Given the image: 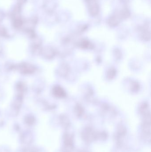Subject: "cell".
<instances>
[{
    "label": "cell",
    "instance_id": "6da1fadb",
    "mask_svg": "<svg viewBox=\"0 0 151 152\" xmlns=\"http://www.w3.org/2000/svg\"><path fill=\"white\" fill-rule=\"evenodd\" d=\"M97 133L91 128H86L82 132V138L85 142L90 143L97 140Z\"/></svg>",
    "mask_w": 151,
    "mask_h": 152
},
{
    "label": "cell",
    "instance_id": "7a4b0ae2",
    "mask_svg": "<svg viewBox=\"0 0 151 152\" xmlns=\"http://www.w3.org/2000/svg\"><path fill=\"white\" fill-rule=\"evenodd\" d=\"M126 134L127 129L124 126H119L114 136V140L117 146L121 147L123 145L124 139Z\"/></svg>",
    "mask_w": 151,
    "mask_h": 152
},
{
    "label": "cell",
    "instance_id": "3957f363",
    "mask_svg": "<svg viewBox=\"0 0 151 152\" xmlns=\"http://www.w3.org/2000/svg\"><path fill=\"white\" fill-rule=\"evenodd\" d=\"M64 152H72L74 149L73 136L69 133H66L64 135Z\"/></svg>",
    "mask_w": 151,
    "mask_h": 152
},
{
    "label": "cell",
    "instance_id": "277c9868",
    "mask_svg": "<svg viewBox=\"0 0 151 152\" xmlns=\"http://www.w3.org/2000/svg\"><path fill=\"white\" fill-rule=\"evenodd\" d=\"M87 4L88 10L90 15L95 17L99 13V6L97 0H85Z\"/></svg>",
    "mask_w": 151,
    "mask_h": 152
},
{
    "label": "cell",
    "instance_id": "5b68a950",
    "mask_svg": "<svg viewBox=\"0 0 151 152\" xmlns=\"http://www.w3.org/2000/svg\"><path fill=\"white\" fill-rule=\"evenodd\" d=\"M122 18L120 15L119 12L113 14L108 19V24L111 27H115L118 25Z\"/></svg>",
    "mask_w": 151,
    "mask_h": 152
},
{
    "label": "cell",
    "instance_id": "8992f818",
    "mask_svg": "<svg viewBox=\"0 0 151 152\" xmlns=\"http://www.w3.org/2000/svg\"><path fill=\"white\" fill-rule=\"evenodd\" d=\"M119 12L122 19H126L129 18L130 16V11L127 8L123 9Z\"/></svg>",
    "mask_w": 151,
    "mask_h": 152
},
{
    "label": "cell",
    "instance_id": "52a82bcc",
    "mask_svg": "<svg viewBox=\"0 0 151 152\" xmlns=\"http://www.w3.org/2000/svg\"><path fill=\"white\" fill-rule=\"evenodd\" d=\"M142 36L144 38H148V37H150V30H148V26L147 25H144L142 28Z\"/></svg>",
    "mask_w": 151,
    "mask_h": 152
},
{
    "label": "cell",
    "instance_id": "ba28073f",
    "mask_svg": "<svg viewBox=\"0 0 151 152\" xmlns=\"http://www.w3.org/2000/svg\"><path fill=\"white\" fill-rule=\"evenodd\" d=\"M107 134L105 132H103L101 133H97V140L101 141H105L107 139Z\"/></svg>",
    "mask_w": 151,
    "mask_h": 152
},
{
    "label": "cell",
    "instance_id": "9c48e42d",
    "mask_svg": "<svg viewBox=\"0 0 151 152\" xmlns=\"http://www.w3.org/2000/svg\"><path fill=\"white\" fill-rule=\"evenodd\" d=\"M22 24V22L20 20L18 19L16 20L15 21V25L17 26H21Z\"/></svg>",
    "mask_w": 151,
    "mask_h": 152
},
{
    "label": "cell",
    "instance_id": "30bf717a",
    "mask_svg": "<svg viewBox=\"0 0 151 152\" xmlns=\"http://www.w3.org/2000/svg\"><path fill=\"white\" fill-rule=\"evenodd\" d=\"M78 152H88L87 151H85V150H79Z\"/></svg>",
    "mask_w": 151,
    "mask_h": 152
}]
</instances>
